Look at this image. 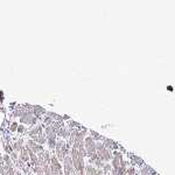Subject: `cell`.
Here are the masks:
<instances>
[{"mask_svg": "<svg viewBox=\"0 0 175 175\" xmlns=\"http://www.w3.org/2000/svg\"><path fill=\"white\" fill-rule=\"evenodd\" d=\"M18 131H19V132H23V131H25L23 126H18Z\"/></svg>", "mask_w": 175, "mask_h": 175, "instance_id": "obj_8", "label": "cell"}, {"mask_svg": "<svg viewBox=\"0 0 175 175\" xmlns=\"http://www.w3.org/2000/svg\"><path fill=\"white\" fill-rule=\"evenodd\" d=\"M15 128H18V124H16V123H13V124L11 125V130H12V131H15Z\"/></svg>", "mask_w": 175, "mask_h": 175, "instance_id": "obj_7", "label": "cell"}, {"mask_svg": "<svg viewBox=\"0 0 175 175\" xmlns=\"http://www.w3.org/2000/svg\"><path fill=\"white\" fill-rule=\"evenodd\" d=\"M21 160L22 161L28 160V151L27 150H21Z\"/></svg>", "mask_w": 175, "mask_h": 175, "instance_id": "obj_2", "label": "cell"}, {"mask_svg": "<svg viewBox=\"0 0 175 175\" xmlns=\"http://www.w3.org/2000/svg\"><path fill=\"white\" fill-rule=\"evenodd\" d=\"M37 175H43V173H37Z\"/></svg>", "mask_w": 175, "mask_h": 175, "instance_id": "obj_9", "label": "cell"}, {"mask_svg": "<svg viewBox=\"0 0 175 175\" xmlns=\"http://www.w3.org/2000/svg\"><path fill=\"white\" fill-rule=\"evenodd\" d=\"M64 169H66V175L70 174V171H71V160L68 157L64 160Z\"/></svg>", "mask_w": 175, "mask_h": 175, "instance_id": "obj_1", "label": "cell"}, {"mask_svg": "<svg viewBox=\"0 0 175 175\" xmlns=\"http://www.w3.org/2000/svg\"><path fill=\"white\" fill-rule=\"evenodd\" d=\"M22 140H19V141H16L14 145H13V148L15 150V151H20V150H22Z\"/></svg>", "mask_w": 175, "mask_h": 175, "instance_id": "obj_3", "label": "cell"}, {"mask_svg": "<svg viewBox=\"0 0 175 175\" xmlns=\"http://www.w3.org/2000/svg\"><path fill=\"white\" fill-rule=\"evenodd\" d=\"M44 123H46L47 125H49V124H52V123H53V119L48 117V118H46V120H44Z\"/></svg>", "mask_w": 175, "mask_h": 175, "instance_id": "obj_6", "label": "cell"}, {"mask_svg": "<svg viewBox=\"0 0 175 175\" xmlns=\"http://www.w3.org/2000/svg\"><path fill=\"white\" fill-rule=\"evenodd\" d=\"M4 161L7 164V167H11V166H12V161H11V159H9L8 155H5V157H4Z\"/></svg>", "mask_w": 175, "mask_h": 175, "instance_id": "obj_5", "label": "cell"}, {"mask_svg": "<svg viewBox=\"0 0 175 175\" xmlns=\"http://www.w3.org/2000/svg\"><path fill=\"white\" fill-rule=\"evenodd\" d=\"M36 143H39V144H44V143H46V135H43V134H39V135H37V140H36Z\"/></svg>", "mask_w": 175, "mask_h": 175, "instance_id": "obj_4", "label": "cell"}]
</instances>
